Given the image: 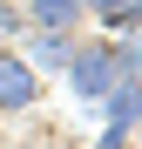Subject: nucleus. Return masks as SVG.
I'll list each match as a JSON object with an SVG mask.
<instances>
[{"label":"nucleus","instance_id":"obj_8","mask_svg":"<svg viewBox=\"0 0 142 149\" xmlns=\"http://www.w3.org/2000/svg\"><path fill=\"white\" fill-rule=\"evenodd\" d=\"M27 149H41V142H27Z\"/></svg>","mask_w":142,"mask_h":149},{"label":"nucleus","instance_id":"obj_5","mask_svg":"<svg viewBox=\"0 0 142 149\" xmlns=\"http://www.w3.org/2000/svg\"><path fill=\"white\" fill-rule=\"evenodd\" d=\"M81 14H102L108 27H135V20H142L135 0H81Z\"/></svg>","mask_w":142,"mask_h":149},{"label":"nucleus","instance_id":"obj_6","mask_svg":"<svg viewBox=\"0 0 142 149\" xmlns=\"http://www.w3.org/2000/svg\"><path fill=\"white\" fill-rule=\"evenodd\" d=\"M34 54H41V68H68L75 41H68V34H47V27H41V47H34Z\"/></svg>","mask_w":142,"mask_h":149},{"label":"nucleus","instance_id":"obj_2","mask_svg":"<svg viewBox=\"0 0 142 149\" xmlns=\"http://www.w3.org/2000/svg\"><path fill=\"white\" fill-rule=\"evenodd\" d=\"M34 102H41V68L14 47H0V115H20Z\"/></svg>","mask_w":142,"mask_h":149},{"label":"nucleus","instance_id":"obj_9","mask_svg":"<svg viewBox=\"0 0 142 149\" xmlns=\"http://www.w3.org/2000/svg\"><path fill=\"white\" fill-rule=\"evenodd\" d=\"M135 7H142V0H135Z\"/></svg>","mask_w":142,"mask_h":149},{"label":"nucleus","instance_id":"obj_4","mask_svg":"<svg viewBox=\"0 0 142 149\" xmlns=\"http://www.w3.org/2000/svg\"><path fill=\"white\" fill-rule=\"evenodd\" d=\"M34 20H41L47 34H68L81 20V0H34Z\"/></svg>","mask_w":142,"mask_h":149},{"label":"nucleus","instance_id":"obj_7","mask_svg":"<svg viewBox=\"0 0 142 149\" xmlns=\"http://www.w3.org/2000/svg\"><path fill=\"white\" fill-rule=\"evenodd\" d=\"M135 61H142V41H135Z\"/></svg>","mask_w":142,"mask_h":149},{"label":"nucleus","instance_id":"obj_3","mask_svg":"<svg viewBox=\"0 0 142 149\" xmlns=\"http://www.w3.org/2000/svg\"><path fill=\"white\" fill-rule=\"evenodd\" d=\"M102 109H108V129H135V122H142V74H122Z\"/></svg>","mask_w":142,"mask_h":149},{"label":"nucleus","instance_id":"obj_1","mask_svg":"<svg viewBox=\"0 0 142 149\" xmlns=\"http://www.w3.org/2000/svg\"><path fill=\"white\" fill-rule=\"evenodd\" d=\"M68 81H75V95H81V102H95V109H102V102H108V88L122 81V47H115V41L75 47V54H68Z\"/></svg>","mask_w":142,"mask_h":149}]
</instances>
